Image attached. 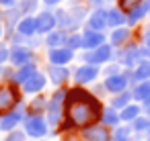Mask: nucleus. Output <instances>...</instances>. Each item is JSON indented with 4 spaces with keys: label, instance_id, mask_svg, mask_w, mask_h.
I'll return each mask as SVG.
<instances>
[{
    "label": "nucleus",
    "instance_id": "obj_1",
    "mask_svg": "<svg viewBox=\"0 0 150 141\" xmlns=\"http://www.w3.org/2000/svg\"><path fill=\"white\" fill-rule=\"evenodd\" d=\"M64 110H66V127H84L86 129L97 123V119L101 114V104L93 94H88L80 88H74L66 94Z\"/></svg>",
    "mask_w": 150,
    "mask_h": 141
},
{
    "label": "nucleus",
    "instance_id": "obj_2",
    "mask_svg": "<svg viewBox=\"0 0 150 141\" xmlns=\"http://www.w3.org/2000/svg\"><path fill=\"white\" fill-rule=\"evenodd\" d=\"M64 102H66V92H62V90H58L54 94V98L47 102V121H50V125H56L60 121V117H62V104Z\"/></svg>",
    "mask_w": 150,
    "mask_h": 141
},
{
    "label": "nucleus",
    "instance_id": "obj_3",
    "mask_svg": "<svg viewBox=\"0 0 150 141\" xmlns=\"http://www.w3.org/2000/svg\"><path fill=\"white\" fill-rule=\"evenodd\" d=\"M19 102V94L13 86H0V114H6Z\"/></svg>",
    "mask_w": 150,
    "mask_h": 141
},
{
    "label": "nucleus",
    "instance_id": "obj_4",
    "mask_svg": "<svg viewBox=\"0 0 150 141\" xmlns=\"http://www.w3.org/2000/svg\"><path fill=\"white\" fill-rule=\"evenodd\" d=\"M50 61H52V66H66L68 61H72V57H74V51L70 49V47H56V49H52L50 51Z\"/></svg>",
    "mask_w": 150,
    "mask_h": 141
},
{
    "label": "nucleus",
    "instance_id": "obj_5",
    "mask_svg": "<svg viewBox=\"0 0 150 141\" xmlns=\"http://www.w3.org/2000/svg\"><path fill=\"white\" fill-rule=\"evenodd\" d=\"M109 57H111V45H101V47H97V49H93L84 55V59L93 66L105 64V61H109Z\"/></svg>",
    "mask_w": 150,
    "mask_h": 141
},
{
    "label": "nucleus",
    "instance_id": "obj_6",
    "mask_svg": "<svg viewBox=\"0 0 150 141\" xmlns=\"http://www.w3.org/2000/svg\"><path fill=\"white\" fill-rule=\"evenodd\" d=\"M25 129H27V133L31 137H43L47 133V125H45V121L41 117H29L25 121Z\"/></svg>",
    "mask_w": 150,
    "mask_h": 141
},
{
    "label": "nucleus",
    "instance_id": "obj_7",
    "mask_svg": "<svg viewBox=\"0 0 150 141\" xmlns=\"http://www.w3.org/2000/svg\"><path fill=\"white\" fill-rule=\"evenodd\" d=\"M84 139L86 141H111V133L107 127H97L91 125L84 129Z\"/></svg>",
    "mask_w": 150,
    "mask_h": 141
},
{
    "label": "nucleus",
    "instance_id": "obj_8",
    "mask_svg": "<svg viewBox=\"0 0 150 141\" xmlns=\"http://www.w3.org/2000/svg\"><path fill=\"white\" fill-rule=\"evenodd\" d=\"M58 25V19H56V15L54 13H41L39 17H37V33H52L54 31V27Z\"/></svg>",
    "mask_w": 150,
    "mask_h": 141
},
{
    "label": "nucleus",
    "instance_id": "obj_9",
    "mask_svg": "<svg viewBox=\"0 0 150 141\" xmlns=\"http://www.w3.org/2000/svg\"><path fill=\"white\" fill-rule=\"evenodd\" d=\"M101 45H105V37H103L101 31L88 29V31L82 35V47H84V49H97V47H101Z\"/></svg>",
    "mask_w": 150,
    "mask_h": 141
},
{
    "label": "nucleus",
    "instance_id": "obj_10",
    "mask_svg": "<svg viewBox=\"0 0 150 141\" xmlns=\"http://www.w3.org/2000/svg\"><path fill=\"white\" fill-rule=\"evenodd\" d=\"M21 119H23V106H19V110H15V112L11 110L6 114H2V119H0V131H13Z\"/></svg>",
    "mask_w": 150,
    "mask_h": 141
},
{
    "label": "nucleus",
    "instance_id": "obj_11",
    "mask_svg": "<svg viewBox=\"0 0 150 141\" xmlns=\"http://www.w3.org/2000/svg\"><path fill=\"white\" fill-rule=\"evenodd\" d=\"M43 86H45V76L39 74V72H35L29 80L23 82V90H25L27 94H35V92H39Z\"/></svg>",
    "mask_w": 150,
    "mask_h": 141
},
{
    "label": "nucleus",
    "instance_id": "obj_12",
    "mask_svg": "<svg viewBox=\"0 0 150 141\" xmlns=\"http://www.w3.org/2000/svg\"><path fill=\"white\" fill-rule=\"evenodd\" d=\"M99 76V68L88 64V66H82L76 70V82L78 84H86V82H93L95 78Z\"/></svg>",
    "mask_w": 150,
    "mask_h": 141
},
{
    "label": "nucleus",
    "instance_id": "obj_13",
    "mask_svg": "<svg viewBox=\"0 0 150 141\" xmlns=\"http://www.w3.org/2000/svg\"><path fill=\"white\" fill-rule=\"evenodd\" d=\"M125 86H127V78L121 76V74H113V76H109V78L105 80V88H107L109 92H113V94L123 92Z\"/></svg>",
    "mask_w": 150,
    "mask_h": 141
},
{
    "label": "nucleus",
    "instance_id": "obj_14",
    "mask_svg": "<svg viewBox=\"0 0 150 141\" xmlns=\"http://www.w3.org/2000/svg\"><path fill=\"white\" fill-rule=\"evenodd\" d=\"M11 61H13L15 66H25V64L31 61V51H29L27 47H23V45H17V47H13V51H11Z\"/></svg>",
    "mask_w": 150,
    "mask_h": 141
},
{
    "label": "nucleus",
    "instance_id": "obj_15",
    "mask_svg": "<svg viewBox=\"0 0 150 141\" xmlns=\"http://www.w3.org/2000/svg\"><path fill=\"white\" fill-rule=\"evenodd\" d=\"M105 27H107V10L99 8V10H95V13L91 15V19H88V29H93V31H103Z\"/></svg>",
    "mask_w": 150,
    "mask_h": 141
},
{
    "label": "nucleus",
    "instance_id": "obj_16",
    "mask_svg": "<svg viewBox=\"0 0 150 141\" xmlns=\"http://www.w3.org/2000/svg\"><path fill=\"white\" fill-rule=\"evenodd\" d=\"M17 29H19V33H21V35L31 37V35H35V33H37V19H33V17H25V19L17 25Z\"/></svg>",
    "mask_w": 150,
    "mask_h": 141
},
{
    "label": "nucleus",
    "instance_id": "obj_17",
    "mask_svg": "<svg viewBox=\"0 0 150 141\" xmlns=\"http://www.w3.org/2000/svg\"><path fill=\"white\" fill-rule=\"evenodd\" d=\"M66 41H68V37H66L64 31H52V33H47V39H45L47 47H52V49H56V47H64Z\"/></svg>",
    "mask_w": 150,
    "mask_h": 141
},
{
    "label": "nucleus",
    "instance_id": "obj_18",
    "mask_svg": "<svg viewBox=\"0 0 150 141\" xmlns=\"http://www.w3.org/2000/svg\"><path fill=\"white\" fill-rule=\"evenodd\" d=\"M123 23H127V19L121 15V10H119V8H113V10H109V13H107V25H109V27L119 29Z\"/></svg>",
    "mask_w": 150,
    "mask_h": 141
},
{
    "label": "nucleus",
    "instance_id": "obj_19",
    "mask_svg": "<svg viewBox=\"0 0 150 141\" xmlns=\"http://www.w3.org/2000/svg\"><path fill=\"white\" fill-rule=\"evenodd\" d=\"M146 13H150V6H148V2H142L140 6H136L134 10H129V17H127V23L129 25H136L142 17H146Z\"/></svg>",
    "mask_w": 150,
    "mask_h": 141
},
{
    "label": "nucleus",
    "instance_id": "obj_20",
    "mask_svg": "<svg viewBox=\"0 0 150 141\" xmlns=\"http://www.w3.org/2000/svg\"><path fill=\"white\" fill-rule=\"evenodd\" d=\"M47 74H50L52 82H56V84H60V82H64V80L68 78V70H66L64 66H52V68L47 70Z\"/></svg>",
    "mask_w": 150,
    "mask_h": 141
},
{
    "label": "nucleus",
    "instance_id": "obj_21",
    "mask_svg": "<svg viewBox=\"0 0 150 141\" xmlns=\"http://www.w3.org/2000/svg\"><path fill=\"white\" fill-rule=\"evenodd\" d=\"M134 78H136V80H140V82H146V80L150 78V61L142 59V61L138 64L136 72H134Z\"/></svg>",
    "mask_w": 150,
    "mask_h": 141
},
{
    "label": "nucleus",
    "instance_id": "obj_22",
    "mask_svg": "<svg viewBox=\"0 0 150 141\" xmlns=\"http://www.w3.org/2000/svg\"><path fill=\"white\" fill-rule=\"evenodd\" d=\"M33 74H35V66H33V64H25V66L15 74V82H21V84H23V82L29 80Z\"/></svg>",
    "mask_w": 150,
    "mask_h": 141
},
{
    "label": "nucleus",
    "instance_id": "obj_23",
    "mask_svg": "<svg viewBox=\"0 0 150 141\" xmlns=\"http://www.w3.org/2000/svg\"><path fill=\"white\" fill-rule=\"evenodd\" d=\"M121 121H136L138 117H140V106H136V104H127L125 108H121Z\"/></svg>",
    "mask_w": 150,
    "mask_h": 141
},
{
    "label": "nucleus",
    "instance_id": "obj_24",
    "mask_svg": "<svg viewBox=\"0 0 150 141\" xmlns=\"http://www.w3.org/2000/svg\"><path fill=\"white\" fill-rule=\"evenodd\" d=\"M134 98H138V100H146V98H150V82H148V80L138 84V88L134 90Z\"/></svg>",
    "mask_w": 150,
    "mask_h": 141
},
{
    "label": "nucleus",
    "instance_id": "obj_25",
    "mask_svg": "<svg viewBox=\"0 0 150 141\" xmlns=\"http://www.w3.org/2000/svg\"><path fill=\"white\" fill-rule=\"evenodd\" d=\"M56 19L60 21V25H62L64 29H72V27L78 23L76 19H72V15H70V13H64V10H60V13L56 15Z\"/></svg>",
    "mask_w": 150,
    "mask_h": 141
},
{
    "label": "nucleus",
    "instance_id": "obj_26",
    "mask_svg": "<svg viewBox=\"0 0 150 141\" xmlns=\"http://www.w3.org/2000/svg\"><path fill=\"white\" fill-rule=\"evenodd\" d=\"M127 37H129V31L127 29H115L111 33V45H121Z\"/></svg>",
    "mask_w": 150,
    "mask_h": 141
},
{
    "label": "nucleus",
    "instance_id": "obj_27",
    "mask_svg": "<svg viewBox=\"0 0 150 141\" xmlns=\"http://www.w3.org/2000/svg\"><path fill=\"white\" fill-rule=\"evenodd\" d=\"M129 133H132V127H117L113 131V141H132Z\"/></svg>",
    "mask_w": 150,
    "mask_h": 141
},
{
    "label": "nucleus",
    "instance_id": "obj_28",
    "mask_svg": "<svg viewBox=\"0 0 150 141\" xmlns=\"http://www.w3.org/2000/svg\"><path fill=\"white\" fill-rule=\"evenodd\" d=\"M103 121H105V125H107V127H115V125L121 121V117H119L113 108H109V110H105V112H103Z\"/></svg>",
    "mask_w": 150,
    "mask_h": 141
},
{
    "label": "nucleus",
    "instance_id": "obj_29",
    "mask_svg": "<svg viewBox=\"0 0 150 141\" xmlns=\"http://www.w3.org/2000/svg\"><path fill=\"white\" fill-rule=\"evenodd\" d=\"M31 108L33 110H47V100H45V96H37L35 100H31Z\"/></svg>",
    "mask_w": 150,
    "mask_h": 141
},
{
    "label": "nucleus",
    "instance_id": "obj_30",
    "mask_svg": "<svg viewBox=\"0 0 150 141\" xmlns=\"http://www.w3.org/2000/svg\"><path fill=\"white\" fill-rule=\"evenodd\" d=\"M127 100H129V94L127 92H123L121 96H117V98H113V108H125L127 106Z\"/></svg>",
    "mask_w": 150,
    "mask_h": 141
},
{
    "label": "nucleus",
    "instance_id": "obj_31",
    "mask_svg": "<svg viewBox=\"0 0 150 141\" xmlns=\"http://www.w3.org/2000/svg\"><path fill=\"white\" fill-rule=\"evenodd\" d=\"M134 129H136V131H148V129H150V121L144 119V117H138V119L134 121Z\"/></svg>",
    "mask_w": 150,
    "mask_h": 141
},
{
    "label": "nucleus",
    "instance_id": "obj_32",
    "mask_svg": "<svg viewBox=\"0 0 150 141\" xmlns=\"http://www.w3.org/2000/svg\"><path fill=\"white\" fill-rule=\"evenodd\" d=\"M37 8V0H21V13H33Z\"/></svg>",
    "mask_w": 150,
    "mask_h": 141
},
{
    "label": "nucleus",
    "instance_id": "obj_33",
    "mask_svg": "<svg viewBox=\"0 0 150 141\" xmlns=\"http://www.w3.org/2000/svg\"><path fill=\"white\" fill-rule=\"evenodd\" d=\"M68 47L74 51V49H78V47H82V35H72V37H68Z\"/></svg>",
    "mask_w": 150,
    "mask_h": 141
},
{
    "label": "nucleus",
    "instance_id": "obj_34",
    "mask_svg": "<svg viewBox=\"0 0 150 141\" xmlns=\"http://www.w3.org/2000/svg\"><path fill=\"white\" fill-rule=\"evenodd\" d=\"M142 4V0H119V6L123 8V10H134L136 6H140Z\"/></svg>",
    "mask_w": 150,
    "mask_h": 141
},
{
    "label": "nucleus",
    "instance_id": "obj_35",
    "mask_svg": "<svg viewBox=\"0 0 150 141\" xmlns=\"http://www.w3.org/2000/svg\"><path fill=\"white\" fill-rule=\"evenodd\" d=\"M8 57H11V51H8L4 45H0V64H4Z\"/></svg>",
    "mask_w": 150,
    "mask_h": 141
},
{
    "label": "nucleus",
    "instance_id": "obj_36",
    "mask_svg": "<svg viewBox=\"0 0 150 141\" xmlns=\"http://www.w3.org/2000/svg\"><path fill=\"white\" fill-rule=\"evenodd\" d=\"M23 139H25V135H23L21 131H15V133H11V135H8V139H6V141H23Z\"/></svg>",
    "mask_w": 150,
    "mask_h": 141
},
{
    "label": "nucleus",
    "instance_id": "obj_37",
    "mask_svg": "<svg viewBox=\"0 0 150 141\" xmlns=\"http://www.w3.org/2000/svg\"><path fill=\"white\" fill-rule=\"evenodd\" d=\"M43 2L47 4V6H56V4H60L62 0H43Z\"/></svg>",
    "mask_w": 150,
    "mask_h": 141
},
{
    "label": "nucleus",
    "instance_id": "obj_38",
    "mask_svg": "<svg viewBox=\"0 0 150 141\" xmlns=\"http://www.w3.org/2000/svg\"><path fill=\"white\" fill-rule=\"evenodd\" d=\"M144 55L150 57V39H146V47H144Z\"/></svg>",
    "mask_w": 150,
    "mask_h": 141
},
{
    "label": "nucleus",
    "instance_id": "obj_39",
    "mask_svg": "<svg viewBox=\"0 0 150 141\" xmlns=\"http://www.w3.org/2000/svg\"><path fill=\"white\" fill-rule=\"evenodd\" d=\"M0 4H2V6H11V4H15V0H0Z\"/></svg>",
    "mask_w": 150,
    "mask_h": 141
},
{
    "label": "nucleus",
    "instance_id": "obj_40",
    "mask_svg": "<svg viewBox=\"0 0 150 141\" xmlns=\"http://www.w3.org/2000/svg\"><path fill=\"white\" fill-rule=\"evenodd\" d=\"M146 39H150V29H148V33H146Z\"/></svg>",
    "mask_w": 150,
    "mask_h": 141
},
{
    "label": "nucleus",
    "instance_id": "obj_41",
    "mask_svg": "<svg viewBox=\"0 0 150 141\" xmlns=\"http://www.w3.org/2000/svg\"><path fill=\"white\" fill-rule=\"evenodd\" d=\"M91 2H95V4H99V2H101V0H91Z\"/></svg>",
    "mask_w": 150,
    "mask_h": 141
},
{
    "label": "nucleus",
    "instance_id": "obj_42",
    "mask_svg": "<svg viewBox=\"0 0 150 141\" xmlns=\"http://www.w3.org/2000/svg\"><path fill=\"white\" fill-rule=\"evenodd\" d=\"M146 2H148V6H150V0H146Z\"/></svg>",
    "mask_w": 150,
    "mask_h": 141
},
{
    "label": "nucleus",
    "instance_id": "obj_43",
    "mask_svg": "<svg viewBox=\"0 0 150 141\" xmlns=\"http://www.w3.org/2000/svg\"><path fill=\"white\" fill-rule=\"evenodd\" d=\"M0 35H2V29H0Z\"/></svg>",
    "mask_w": 150,
    "mask_h": 141
},
{
    "label": "nucleus",
    "instance_id": "obj_44",
    "mask_svg": "<svg viewBox=\"0 0 150 141\" xmlns=\"http://www.w3.org/2000/svg\"><path fill=\"white\" fill-rule=\"evenodd\" d=\"M148 114H150V110H148Z\"/></svg>",
    "mask_w": 150,
    "mask_h": 141
},
{
    "label": "nucleus",
    "instance_id": "obj_45",
    "mask_svg": "<svg viewBox=\"0 0 150 141\" xmlns=\"http://www.w3.org/2000/svg\"><path fill=\"white\" fill-rule=\"evenodd\" d=\"M0 72H2V70H0Z\"/></svg>",
    "mask_w": 150,
    "mask_h": 141
}]
</instances>
